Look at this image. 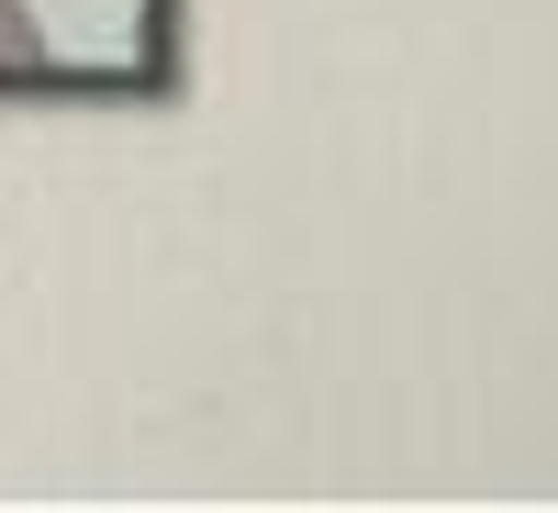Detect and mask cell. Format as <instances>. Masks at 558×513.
<instances>
[{
	"label": "cell",
	"mask_w": 558,
	"mask_h": 513,
	"mask_svg": "<svg viewBox=\"0 0 558 513\" xmlns=\"http://www.w3.org/2000/svg\"><path fill=\"white\" fill-rule=\"evenodd\" d=\"M34 68H45V23L23 0H0V78H34Z\"/></svg>",
	"instance_id": "1"
}]
</instances>
